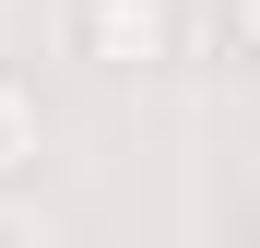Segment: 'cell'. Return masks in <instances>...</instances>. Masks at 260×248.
<instances>
[{"instance_id":"6da1fadb","label":"cell","mask_w":260,"mask_h":248,"mask_svg":"<svg viewBox=\"0 0 260 248\" xmlns=\"http://www.w3.org/2000/svg\"><path fill=\"white\" fill-rule=\"evenodd\" d=\"M71 36L95 71H166L178 59V0H71Z\"/></svg>"},{"instance_id":"7a4b0ae2","label":"cell","mask_w":260,"mask_h":248,"mask_svg":"<svg viewBox=\"0 0 260 248\" xmlns=\"http://www.w3.org/2000/svg\"><path fill=\"white\" fill-rule=\"evenodd\" d=\"M36 142H48V118H36V83L24 71H0V178H24Z\"/></svg>"},{"instance_id":"3957f363","label":"cell","mask_w":260,"mask_h":248,"mask_svg":"<svg viewBox=\"0 0 260 248\" xmlns=\"http://www.w3.org/2000/svg\"><path fill=\"white\" fill-rule=\"evenodd\" d=\"M225 48H237V59H260V0H225Z\"/></svg>"}]
</instances>
